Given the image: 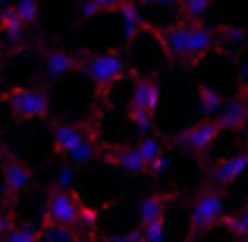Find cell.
Returning a JSON list of instances; mask_svg holds the SVG:
<instances>
[{"label": "cell", "mask_w": 248, "mask_h": 242, "mask_svg": "<svg viewBox=\"0 0 248 242\" xmlns=\"http://www.w3.org/2000/svg\"><path fill=\"white\" fill-rule=\"evenodd\" d=\"M211 176H214L217 186H236L242 176H248V151L230 154V158H223L220 163H214Z\"/></svg>", "instance_id": "cell-12"}, {"label": "cell", "mask_w": 248, "mask_h": 242, "mask_svg": "<svg viewBox=\"0 0 248 242\" xmlns=\"http://www.w3.org/2000/svg\"><path fill=\"white\" fill-rule=\"evenodd\" d=\"M79 57L76 54H69L66 48H50L47 54L41 57V73H44V79L47 82H57V79H63V76H69L73 69H79Z\"/></svg>", "instance_id": "cell-8"}, {"label": "cell", "mask_w": 248, "mask_h": 242, "mask_svg": "<svg viewBox=\"0 0 248 242\" xmlns=\"http://www.w3.org/2000/svg\"><path fill=\"white\" fill-rule=\"evenodd\" d=\"M188 242H192V239H188Z\"/></svg>", "instance_id": "cell-40"}, {"label": "cell", "mask_w": 248, "mask_h": 242, "mask_svg": "<svg viewBox=\"0 0 248 242\" xmlns=\"http://www.w3.org/2000/svg\"><path fill=\"white\" fill-rule=\"evenodd\" d=\"M195 107H198L201 120H217L220 110L226 107V97L220 95L217 88H211V85L198 82V85H195Z\"/></svg>", "instance_id": "cell-14"}, {"label": "cell", "mask_w": 248, "mask_h": 242, "mask_svg": "<svg viewBox=\"0 0 248 242\" xmlns=\"http://www.w3.org/2000/svg\"><path fill=\"white\" fill-rule=\"evenodd\" d=\"M239 242H248V239H239Z\"/></svg>", "instance_id": "cell-39"}, {"label": "cell", "mask_w": 248, "mask_h": 242, "mask_svg": "<svg viewBox=\"0 0 248 242\" xmlns=\"http://www.w3.org/2000/svg\"><path fill=\"white\" fill-rule=\"evenodd\" d=\"M16 211H13V205H3V214H0V233H10V230H16Z\"/></svg>", "instance_id": "cell-30"}, {"label": "cell", "mask_w": 248, "mask_h": 242, "mask_svg": "<svg viewBox=\"0 0 248 242\" xmlns=\"http://www.w3.org/2000/svg\"><path fill=\"white\" fill-rule=\"evenodd\" d=\"M116 13H120V22H123V29H120V32H123V41H126V44H132L135 38H139L141 32L148 29V25H145V19H141L139 0H126V3H123Z\"/></svg>", "instance_id": "cell-16"}, {"label": "cell", "mask_w": 248, "mask_h": 242, "mask_svg": "<svg viewBox=\"0 0 248 242\" xmlns=\"http://www.w3.org/2000/svg\"><path fill=\"white\" fill-rule=\"evenodd\" d=\"M217 123L226 129V132H232V129H245L248 126V95H236L232 101H226V107L220 110Z\"/></svg>", "instance_id": "cell-15"}, {"label": "cell", "mask_w": 248, "mask_h": 242, "mask_svg": "<svg viewBox=\"0 0 248 242\" xmlns=\"http://www.w3.org/2000/svg\"><path fill=\"white\" fill-rule=\"evenodd\" d=\"M154 116L157 113H148V110H139V107H129V126L141 135H151L154 132Z\"/></svg>", "instance_id": "cell-23"}, {"label": "cell", "mask_w": 248, "mask_h": 242, "mask_svg": "<svg viewBox=\"0 0 248 242\" xmlns=\"http://www.w3.org/2000/svg\"><path fill=\"white\" fill-rule=\"evenodd\" d=\"M94 3H97V6H101V10H104V13H110V10H113V13H116V10H120V6H123V3H126V0H94Z\"/></svg>", "instance_id": "cell-35"}, {"label": "cell", "mask_w": 248, "mask_h": 242, "mask_svg": "<svg viewBox=\"0 0 248 242\" xmlns=\"http://www.w3.org/2000/svg\"><path fill=\"white\" fill-rule=\"evenodd\" d=\"M41 242H82L76 226H60V224H41Z\"/></svg>", "instance_id": "cell-19"}, {"label": "cell", "mask_w": 248, "mask_h": 242, "mask_svg": "<svg viewBox=\"0 0 248 242\" xmlns=\"http://www.w3.org/2000/svg\"><path fill=\"white\" fill-rule=\"evenodd\" d=\"M79 226H82V233H85V236H94V233H97V226H101V211H97V208H88V205H85Z\"/></svg>", "instance_id": "cell-27"}, {"label": "cell", "mask_w": 248, "mask_h": 242, "mask_svg": "<svg viewBox=\"0 0 248 242\" xmlns=\"http://www.w3.org/2000/svg\"><path fill=\"white\" fill-rule=\"evenodd\" d=\"M170 163H173V161H170V154L164 151V154H160V158H157V161H154V163H151V176H164V173H167V170H170Z\"/></svg>", "instance_id": "cell-32"}, {"label": "cell", "mask_w": 248, "mask_h": 242, "mask_svg": "<svg viewBox=\"0 0 248 242\" xmlns=\"http://www.w3.org/2000/svg\"><path fill=\"white\" fill-rule=\"evenodd\" d=\"M160 44L176 63H192V25L188 22H173L157 32Z\"/></svg>", "instance_id": "cell-7"}, {"label": "cell", "mask_w": 248, "mask_h": 242, "mask_svg": "<svg viewBox=\"0 0 248 242\" xmlns=\"http://www.w3.org/2000/svg\"><path fill=\"white\" fill-rule=\"evenodd\" d=\"M3 104H6V110H10L19 123H25V120H44V116L50 113V95H47V91L25 88V85L6 91Z\"/></svg>", "instance_id": "cell-3"}, {"label": "cell", "mask_w": 248, "mask_h": 242, "mask_svg": "<svg viewBox=\"0 0 248 242\" xmlns=\"http://www.w3.org/2000/svg\"><path fill=\"white\" fill-rule=\"evenodd\" d=\"M139 3H145V6H167V10H173V6H182V0H139Z\"/></svg>", "instance_id": "cell-34"}, {"label": "cell", "mask_w": 248, "mask_h": 242, "mask_svg": "<svg viewBox=\"0 0 248 242\" xmlns=\"http://www.w3.org/2000/svg\"><path fill=\"white\" fill-rule=\"evenodd\" d=\"M3 242H41V224H19L3 236Z\"/></svg>", "instance_id": "cell-22"}, {"label": "cell", "mask_w": 248, "mask_h": 242, "mask_svg": "<svg viewBox=\"0 0 248 242\" xmlns=\"http://www.w3.org/2000/svg\"><path fill=\"white\" fill-rule=\"evenodd\" d=\"M79 13H82V19H94V16H101V6L94 3V0H79Z\"/></svg>", "instance_id": "cell-31"}, {"label": "cell", "mask_w": 248, "mask_h": 242, "mask_svg": "<svg viewBox=\"0 0 248 242\" xmlns=\"http://www.w3.org/2000/svg\"><path fill=\"white\" fill-rule=\"evenodd\" d=\"M239 82H242V91L248 95V57L239 63Z\"/></svg>", "instance_id": "cell-36"}, {"label": "cell", "mask_w": 248, "mask_h": 242, "mask_svg": "<svg viewBox=\"0 0 248 242\" xmlns=\"http://www.w3.org/2000/svg\"><path fill=\"white\" fill-rule=\"evenodd\" d=\"M85 135H88V126H73V123H60V120L50 123V139H54V151H57V154H63V158H69V151L79 145Z\"/></svg>", "instance_id": "cell-13"}, {"label": "cell", "mask_w": 248, "mask_h": 242, "mask_svg": "<svg viewBox=\"0 0 248 242\" xmlns=\"http://www.w3.org/2000/svg\"><path fill=\"white\" fill-rule=\"evenodd\" d=\"M3 3H6V6H10V0H3Z\"/></svg>", "instance_id": "cell-38"}, {"label": "cell", "mask_w": 248, "mask_h": 242, "mask_svg": "<svg viewBox=\"0 0 248 242\" xmlns=\"http://www.w3.org/2000/svg\"><path fill=\"white\" fill-rule=\"evenodd\" d=\"M220 226H223V230H230V233H236L239 239H248V205L242 208V214H239V217H230V214H226V220Z\"/></svg>", "instance_id": "cell-25"}, {"label": "cell", "mask_w": 248, "mask_h": 242, "mask_svg": "<svg viewBox=\"0 0 248 242\" xmlns=\"http://www.w3.org/2000/svg\"><path fill=\"white\" fill-rule=\"evenodd\" d=\"M226 220V195L223 186L211 182L201 186L192 198V214H188V239H195L198 233H207L214 226H220Z\"/></svg>", "instance_id": "cell-2"}, {"label": "cell", "mask_w": 248, "mask_h": 242, "mask_svg": "<svg viewBox=\"0 0 248 242\" xmlns=\"http://www.w3.org/2000/svg\"><path fill=\"white\" fill-rule=\"evenodd\" d=\"M160 82L151 79V76H139L132 85V101L129 107H139V110H148V113H157L160 110Z\"/></svg>", "instance_id": "cell-10"}, {"label": "cell", "mask_w": 248, "mask_h": 242, "mask_svg": "<svg viewBox=\"0 0 248 242\" xmlns=\"http://www.w3.org/2000/svg\"><path fill=\"white\" fill-rule=\"evenodd\" d=\"M220 38H223V44H232V48H239V44H245L248 32L242 25H232V22H223L220 25Z\"/></svg>", "instance_id": "cell-26"}, {"label": "cell", "mask_w": 248, "mask_h": 242, "mask_svg": "<svg viewBox=\"0 0 248 242\" xmlns=\"http://www.w3.org/2000/svg\"><path fill=\"white\" fill-rule=\"evenodd\" d=\"M79 60H82V63H79L82 76L91 82V88H94L97 97H104L116 82L123 79V76L129 73V60L120 54V50H113V48L88 50V54H82Z\"/></svg>", "instance_id": "cell-1"}, {"label": "cell", "mask_w": 248, "mask_h": 242, "mask_svg": "<svg viewBox=\"0 0 248 242\" xmlns=\"http://www.w3.org/2000/svg\"><path fill=\"white\" fill-rule=\"evenodd\" d=\"M220 132H223V126H220L217 120H201V123H195V126L182 129V132H173L170 139H173L182 151H188V154L198 158V154H207L214 145H217Z\"/></svg>", "instance_id": "cell-5"}, {"label": "cell", "mask_w": 248, "mask_h": 242, "mask_svg": "<svg viewBox=\"0 0 248 242\" xmlns=\"http://www.w3.org/2000/svg\"><path fill=\"white\" fill-rule=\"evenodd\" d=\"M135 148H139V154H141V158H145V163H148V167H151V163L157 161L160 154H164V135L151 132V135H145V139H141V142H139V145H135Z\"/></svg>", "instance_id": "cell-20"}, {"label": "cell", "mask_w": 248, "mask_h": 242, "mask_svg": "<svg viewBox=\"0 0 248 242\" xmlns=\"http://www.w3.org/2000/svg\"><path fill=\"white\" fill-rule=\"evenodd\" d=\"M13 6H16V13L22 16V22L29 25V29L41 19V3H38V0H16Z\"/></svg>", "instance_id": "cell-24"}, {"label": "cell", "mask_w": 248, "mask_h": 242, "mask_svg": "<svg viewBox=\"0 0 248 242\" xmlns=\"http://www.w3.org/2000/svg\"><path fill=\"white\" fill-rule=\"evenodd\" d=\"M167 201H170V192L145 195L139 201V226H148L154 220H167Z\"/></svg>", "instance_id": "cell-17"}, {"label": "cell", "mask_w": 248, "mask_h": 242, "mask_svg": "<svg viewBox=\"0 0 248 242\" xmlns=\"http://www.w3.org/2000/svg\"><path fill=\"white\" fill-rule=\"evenodd\" d=\"M104 163H110V167L123 170V173H132V176H151V167L145 163V158L139 154V148H110L107 154H101Z\"/></svg>", "instance_id": "cell-9"}, {"label": "cell", "mask_w": 248, "mask_h": 242, "mask_svg": "<svg viewBox=\"0 0 248 242\" xmlns=\"http://www.w3.org/2000/svg\"><path fill=\"white\" fill-rule=\"evenodd\" d=\"M116 242H148V239H145V233H141V230H129V233H120Z\"/></svg>", "instance_id": "cell-33"}, {"label": "cell", "mask_w": 248, "mask_h": 242, "mask_svg": "<svg viewBox=\"0 0 248 242\" xmlns=\"http://www.w3.org/2000/svg\"><path fill=\"white\" fill-rule=\"evenodd\" d=\"M25 29H29V25L22 22V16L16 13V6H3V13H0V32H3L6 48H10V44H22L25 41Z\"/></svg>", "instance_id": "cell-18"}, {"label": "cell", "mask_w": 248, "mask_h": 242, "mask_svg": "<svg viewBox=\"0 0 248 242\" xmlns=\"http://www.w3.org/2000/svg\"><path fill=\"white\" fill-rule=\"evenodd\" d=\"M242 142H245V151H248V126L242 129Z\"/></svg>", "instance_id": "cell-37"}, {"label": "cell", "mask_w": 248, "mask_h": 242, "mask_svg": "<svg viewBox=\"0 0 248 242\" xmlns=\"http://www.w3.org/2000/svg\"><path fill=\"white\" fill-rule=\"evenodd\" d=\"M76 186V163H63L54 173V189H73Z\"/></svg>", "instance_id": "cell-28"}, {"label": "cell", "mask_w": 248, "mask_h": 242, "mask_svg": "<svg viewBox=\"0 0 248 242\" xmlns=\"http://www.w3.org/2000/svg\"><path fill=\"white\" fill-rule=\"evenodd\" d=\"M214 0H182V16H186V22H204V16L211 13Z\"/></svg>", "instance_id": "cell-21"}, {"label": "cell", "mask_w": 248, "mask_h": 242, "mask_svg": "<svg viewBox=\"0 0 248 242\" xmlns=\"http://www.w3.org/2000/svg\"><path fill=\"white\" fill-rule=\"evenodd\" d=\"M82 195L76 189H54L44 198V217L41 224H60V226H79L82 220Z\"/></svg>", "instance_id": "cell-4"}, {"label": "cell", "mask_w": 248, "mask_h": 242, "mask_svg": "<svg viewBox=\"0 0 248 242\" xmlns=\"http://www.w3.org/2000/svg\"><path fill=\"white\" fill-rule=\"evenodd\" d=\"M35 176H31V167L25 161H19L10 148H3V205H16V198L31 189Z\"/></svg>", "instance_id": "cell-6"}, {"label": "cell", "mask_w": 248, "mask_h": 242, "mask_svg": "<svg viewBox=\"0 0 248 242\" xmlns=\"http://www.w3.org/2000/svg\"><path fill=\"white\" fill-rule=\"evenodd\" d=\"M188 25H192V63H198V60H204L207 54L220 50V44H223L220 29H211V25H204V22H188Z\"/></svg>", "instance_id": "cell-11"}, {"label": "cell", "mask_w": 248, "mask_h": 242, "mask_svg": "<svg viewBox=\"0 0 248 242\" xmlns=\"http://www.w3.org/2000/svg\"><path fill=\"white\" fill-rule=\"evenodd\" d=\"M139 230L145 233L148 242H167V220H154V224L139 226Z\"/></svg>", "instance_id": "cell-29"}]
</instances>
